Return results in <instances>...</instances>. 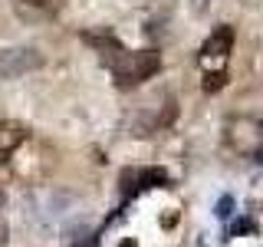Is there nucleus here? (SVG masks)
<instances>
[{"label": "nucleus", "instance_id": "1", "mask_svg": "<svg viewBox=\"0 0 263 247\" xmlns=\"http://www.w3.org/2000/svg\"><path fill=\"white\" fill-rule=\"evenodd\" d=\"M86 40L96 49H102V60L112 69L115 86H122V89H132V86H138V82L152 79L161 66V56L155 53V49H125L109 37H86Z\"/></svg>", "mask_w": 263, "mask_h": 247}, {"label": "nucleus", "instance_id": "2", "mask_svg": "<svg viewBox=\"0 0 263 247\" xmlns=\"http://www.w3.org/2000/svg\"><path fill=\"white\" fill-rule=\"evenodd\" d=\"M227 142L234 152L263 158V122L260 119H230L227 122Z\"/></svg>", "mask_w": 263, "mask_h": 247}, {"label": "nucleus", "instance_id": "3", "mask_svg": "<svg viewBox=\"0 0 263 247\" xmlns=\"http://www.w3.org/2000/svg\"><path fill=\"white\" fill-rule=\"evenodd\" d=\"M43 66V53H36L33 46H16V49H4L0 53V76L13 79L23 73H33Z\"/></svg>", "mask_w": 263, "mask_h": 247}, {"label": "nucleus", "instance_id": "4", "mask_svg": "<svg viewBox=\"0 0 263 247\" xmlns=\"http://www.w3.org/2000/svg\"><path fill=\"white\" fill-rule=\"evenodd\" d=\"M60 4L63 0H13V10L30 23H40V20H49V16L60 13Z\"/></svg>", "mask_w": 263, "mask_h": 247}, {"label": "nucleus", "instance_id": "5", "mask_svg": "<svg viewBox=\"0 0 263 247\" xmlns=\"http://www.w3.org/2000/svg\"><path fill=\"white\" fill-rule=\"evenodd\" d=\"M230 46H234V30L230 27H217L208 37V43L201 46V56L204 60H214V56H227L230 53Z\"/></svg>", "mask_w": 263, "mask_h": 247}, {"label": "nucleus", "instance_id": "6", "mask_svg": "<svg viewBox=\"0 0 263 247\" xmlns=\"http://www.w3.org/2000/svg\"><path fill=\"white\" fill-rule=\"evenodd\" d=\"M27 138V129L16 126V122H4L0 126V158H7L10 152H16V145Z\"/></svg>", "mask_w": 263, "mask_h": 247}, {"label": "nucleus", "instance_id": "7", "mask_svg": "<svg viewBox=\"0 0 263 247\" xmlns=\"http://www.w3.org/2000/svg\"><path fill=\"white\" fill-rule=\"evenodd\" d=\"M69 247H99V241H96V234H89V231H79Z\"/></svg>", "mask_w": 263, "mask_h": 247}, {"label": "nucleus", "instance_id": "8", "mask_svg": "<svg viewBox=\"0 0 263 247\" xmlns=\"http://www.w3.org/2000/svg\"><path fill=\"white\" fill-rule=\"evenodd\" d=\"M224 82H227V73L217 69V73H211V76H208V82H204V86H208V93H214V89H220Z\"/></svg>", "mask_w": 263, "mask_h": 247}, {"label": "nucleus", "instance_id": "9", "mask_svg": "<svg viewBox=\"0 0 263 247\" xmlns=\"http://www.w3.org/2000/svg\"><path fill=\"white\" fill-rule=\"evenodd\" d=\"M230 208H234V201H230V198H224V201H220V218H227V214H230Z\"/></svg>", "mask_w": 263, "mask_h": 247}, {"label": "nucleus", "instance_id": "10", "mask_svg": "<svg viewBox=\"0 0 263 247\" xmlns=\"http://www.w3.org/2000/svg\"><path fill=\"white\" fill-rule=\"evenodd\" d=\"M7 244V224H4V214H0V247Z\"/></svg>", "mask_w": 263, "mask_h": 247}, {"label": "nucleus", "instance_id": "11", "mask_svg": "<svg viewBox=\"0 0 263 247\" xmlns=\"http://www.w3.org/2000/svg\"><path fill=\"white\" fill-rule=\"evenodd\" d=\"M253 224H250V221H240V224H234V234H240V231H250Z\"/></svg>", "mask_w": 263, "mask_h": 247}, {"label": "nucleus", "instance_id": "12", "mask_svg": "<svg viewBox=\"0 0 263 247\" xmlns=\"http://www.w3.org/2000/svg\"><path fill=\"white\" fill-rule=\"evenodd\" d=\"M122 247H135V241H125V244H122Z\"/></svg>", "mask_w": 263, "mask_h": 247}]
</instances>
